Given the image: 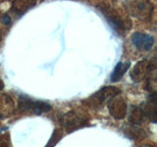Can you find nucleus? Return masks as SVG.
<instances>
[{
	"instance_id": "f257e3e1",
	"label": "nucleus",
	"mask_w": 157,
	"mask_h": 147,
	"mask_svg": "<svg viewBox=\"0 0 157 147\" xmlns=\"http://www.w3.org/2000/svg\"><path fill=\"white\" fill-rule=\"evenodd\" d=\"M100 11L107 19L108 23H109L117 32H122L131 28L132 27L131 22L128 19L123 17L116 9L112 8L110 6H107V5L104 4L103 6L100 7Z\"/></svg>"
},
{
	"instance_id": "f03ea898",
	"label": "nucleus",
	"mask_w": 157,
	"mask_h": 147,
	"mask_svg": "<svg viewBox=\"0 0 157 147\" xmlns=\"http://www.w3.org/2000/svg\"><path fill=\"white\" fill-rule=\"evenodd\" d=\"M18 109L21 112H29L36 115H41L51 110V105L43 101L33 100L26 95H21L18 101Z\"/></svg>"
},
{
	"instance_id": "7ed1b4c3",
	"label": "nucleus",
	"mask_w": 157,
	"mask_h": 147,
	"mask_svg": "<svg viewBox=\"0 0 157 147\" xmlns=\"http://www.w3.org/2000/svg\"><path fill=\"white\" fill-rule=\"evenodd\" d=\"M129 9L135 17L140 20H149L153 13V5L149 0H134L129 4Z\"/></svg>"
},
{
	"instance_id": "20e7f679",
	"label": "nucleus",
	"mask_w": 157,
	"mask_h": 147,
	"mask_svg": "<svg viewBox=\"0 0 157 147\" xmlns=\"http://www.w3.org/2000/svg\"><path fill=\"white\" fill-rule=\"evenodd\" d=\"M154 37L142 32H135L132 36V44L140 51H149L154 45Z\"/></svg>"
},
{
	"instance_id": "39448f33",
	"label": "nucleus",
	"mask_w": 157,
	"mask_h": 147,
	"mask_svg": "<svg viewBox=\"0 0 157 147\" xmlns=\"http://www.w3.org/2000/svg\"><path fill=\"white\" fill-rule=\"evenodd\" d=\"M119 92H120V90L116 87H113V86L104 87L103 89L98 91L96 94L93 95V97H94L93 101L99 102V104H101V103L103 104L106 100H110L111 98L115 97Z\"/></svg>"
},
{
	"instance_id": "423d86ee",
	"label": "nucleus",
	"mask_w": 157,
	"mask_h": 147,
	"mask_svg": "<svg viewBox=\"0 0 157 147\" xmlns=\"http://www.w3.org/2000/svg\"><path fill=\"white\" fill-rule=\"evenodd\" d=\"M109 111L111 112L112 116L116 119H122L125 117L127 112V105L122 99L113 100L111 104H109Z\"/></svg>"
},
{
	"instance_id": "0eeeda50",
	"label": "nucleus",
	"mask_w": 157,
	"mask_h": 147,
	"mask_svg": "<svg viewBox=\"0 0 157 147\" xmlns=\"http://www.w3.org/2000/svg\"><path fill=\"white\" fill-rule=\"evenodd\" d=\"M86 121L82 118H80L78 116H74L71 113L66 115V121L64 122V126L68 130V131H74L75 130L82 127V126L86 125Z\"/></svg>"
},
{
	"instance_id": "6e6552de",
	"label": "nucleus",
	"mask_w": 157,
	"mask_h": 147,
	"mask_svg": "<svg viewBox=\"0 0 157 147\" xmlns=\"http://www.w3.org/2000/svg\"><path fill=\"white\" fill-rule=\"evenodd\" d=\"M36 5V0H14L12 3V11L17 14H24L29 9Z\"/></svg>"
},
{
	"instance_id": "1a4fd4ad",
	"label": "nucleus",
	"mask_w": 157,
	"mask_h": 147,
	"mask_svg": "<svg viewBox=\"0 0 157 147\" xmlns=\"http://www.w3.org/2000/svg\"><path fill=\"white\" fill-rule=\"evenodd\" d=\"M131 66V63L130 62H119L116 65L114 71L112 72L111 74V81L112 82H116L118 81H120L121 78L124 77V75L126 74V72L129 70V68Z\"/></svg>"
},
{
	"instance_id": "9d476101",
	"label": "nucleus",
	"mask_w": 157,
	"mask_h": 147,
	"mask_svg": "<svg viewBox=\"0 0 157 147\" xmlns=\"http://www.w3.org/2000/svg\"><path fill=\"white\" fill-rule=\"evenodd\" d=\"M2 22L5 24H11V19H10L8 15H5V16H3V18H2Z\"/></svg>"
},
{
	"instance_id": "9b49d317",
	"label": "nucleus",
	"mask_w": 157,
	"mask_h": 147,
	"mask_svg": "<svg viewBox=\"0 0 157 147\" xmlns=\"http://www.w3.org/2000/svg\"><path fill=\"white\" fill-rule=\"evenodd\" d=\"M3 86H4V85H3V81H1V78H0V89H2Z\"/></svg>"
}]
</instances>
